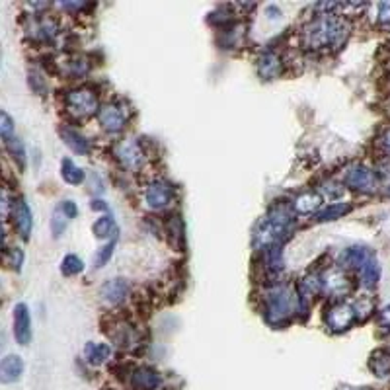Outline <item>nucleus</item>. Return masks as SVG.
Returning <instances> with one entry per match:
<instances>
[{
    "instance_id": "obj_4",
    "label": "nucleus",
    "mask_w": 390,
    "mask_h": 390,
    "mask_svg": "<svg viewBox=\"0 0 390 390\" xmlns=\"http://www.w3.org/2000/svg\"><path fill=\"white\" fill-rule=\"evenodd\" d=\"M64 106L75 117H90V115L98 114L100 106H98V96L96 92L90 88H76L71 90L64 96Z\"/></svg>"
},
{
    "instance_id": "obj_40",
    "label": "nucleus",
    "mask_w": 390,
    "mask_h": 390,
    "mask_svg": "<svg viewBox=\"0 0 390 390\" xmlns=\"http://www.w3.org/2000/svg\"><path fill=\"white\" fill-rule=\"evenodd\" d=\"M92 209H106L103 202H92Z\"/></svg>"
},
{
    "instance_id": "obj_21",
    "label": "nucleus",
    "mask_w": 390,
    "mask_h": 390,
    "mask_svg": "<svg viewBox=\"0 0 390 390\" xmlns=\"http://www.w3.org/2000/svg\"><path fill=\"white\" fill-rule=\"evenodd\" d=\"M92 232H94L96 239L100 240H115L117 234H119V227H117V223H115V219L112 215H103V217H100L92 225Z\"/></svg>"
},
{
    "instance_id": "obj_19",
    "label": "nucleus",
    "mask_w": 390,
    "mask_h": 390,
    "mask_svg": "<svg viewBox=\"0 0 390 390\" xmlns=\"http://www.w3.org/2000/svg\"><path fill=\"white\" fill-rule=\"evenodd\" d=\"M59 135L64 141V145L71 149L76 154H88L90 152V141L78 129H73V127H63L59 131Z\"/></svg>"
},
{
    "instance_id": "obj_29",
    "label": "nucleus",
    "mask_w": 390,
    "mask_h": 390,
    "mask_svg": "<svg viewBox=\"0 0 390 390\" xmlns=\"http://www.w3.org/2000/svg\"><path fill=\"white\" fill-rule=\"evenodd\" d=\"M137 332L131 326H121V332L115 336V341L121 345V348H135L137 345Z\"/></svg>"
},
{
    "instance_id": "obj_20",
    "label": "nucleus",
    "mask_w": 390,
    "mask_h": 390,
    "mask_svg": "<svg viewBox=\"0 0 390 390\" xmlns=\"http://www.w3.org/2000/svg\"><path fill=\"white\" fill-rule=\"evenodd\" d=\"M322 195L318 193V191H304L301 195H297V199L293 202V209L297 211V213H302V215H310V213H316L320 207H322Z\"/></svg>"
},
{
    "instance_id": "obj_10",
    "label": "nucleus",
    "mask_w": 390,
    "mask_h": 390,
    "mask_svg": "<svg viewBox=\"0 0 390 390\" xmlns=\"http://www.w3.org/2000/svg\"><path fill=\"white\" fill-rule=\"evenodd\" d=\"M322 291H326L334 299H341L352 291V281L341 269H330L326 276L322 277Z\"/></svg>"
},
{
    "instance_id": "obj_1",
    "label": "nucleus",
    "mask_w": 390,
    "mask_h": 390,
    "mask_svg": "<svg viewBox=\"0 0 390 390\" xmlns=\"http://www.w3.org/2000/svg\"><path fill=\"white\" fill-rule=\"evenodd\" d=\"M350 38V24L338 14H322L304 27L302 43L310 51L340 49Z\"/></svg>"
},
{
    "instance_id": "obj_23",
    "label": "nucleus",
    "mask_w": 390,
    "mask_h": 390,
    "mask_svg": "<svg viewBox=\"0 0 390 390\" xmlns=\"http://www.w3.org/2000/svg\"><path fill=\"white\" fill-rule=\"evenodd\" d=\"M369 369L375 373L378 378H385L390 375V352L387 350H377L369 359Z\"/></svg>"
},
{
    "instance_id": "obj_30",
    "label": "nucleus",
    "mask_w": 390,
    "mask_h": 390,
    "mask_svg": "<svg viewBox=\"0 0 390 390\" xmlns=\"http://www.w3.org/2000/svg\"><path fill=\"white\" fill-rule=\"evenodd\" d=\"M6 143V149H8V152L12 154L14 158H18V162L24 164L25 160V149H24V143L20 141L18 137H10L4 141Z\"/></svg>"
},
{
    "instance_id": "obj_15",
    "label": "nucleus",
    "mask_w": 390,
    "mask_h": 390,
    "mask_svg": "<svg viewBox=\"0 0 390 390\" xmlns=\"http://www.w3.org/2000/svg\"><path fill=\"white\" fill-rule=\"evenodd\" d=\"M162 378L158 375V371H154L152 367H138L131 375V385L137 390H156L160 387Z\"/></svg>"
},
{
    "instance_id": "obj_2",
    "label": "nucleus",
    "mask_w": 390,
    "mask_h": 390,
    "mask_svg": "<svg viewBox=\"0 0 390 390\" xmlns=\"http://www.w3.org/2000/svg\"><path fill=\"white\" fill-rule=\"evenodd\" d=\"M299 308H301V297L295 295L287 285H276L265 295V320L271 326L285 324Z\"/></svg>"
},
{
    "instance_id": "obj_39",
    "label": "nucleus",
    "mask_w": 390,
    "mask_h": 390,
    "mask_svg": "<svg viewBox=\"0 0 390 390\" xmlns=\"http://www.w3.org/2000/svg\"><path fill=\"white\" fill-rule=\"evenodd\" d=\"M382 145H385V147L390 151V129L385 133V135H382Z\"/></svg>"
},
{
    "instance_id": "obj_25",
    "label": "nucleus",
    "mask_w": 390,
    "mask_h": 390,
    "mask_svg": "<svg viewBox=\"0 0 390 390\" xmlns=\"http://www.w3.org/2000/svg\"><path fill=\"white\" fill-rule=\"evenodd\" d=\"M350 211H352V205H350V203H332V205H328L326 209H322V211L316 213V221H318V223L336 221V219H341L343 215H348Z\"/></svg>"
},
{
    "instance_id": "obj_28",
    "label": "nucleus",
    "mask_w": 390,
    "mask_h": 390,
    "mask_svg": "<svg viewBox=\"0 0 390 390\" xmlns=\"http://www.w3.org/2000/svg\"><path fill=\"white\" fill-rule=\"evenodd\" d=\"M82 269H84V262H82V258H78L75 254L64 256L63 262H61V271H63V276L66 277L78 276Z\"/></svg>"
},
{
    "instance_id": "obj_38",
    "label": "nucleus",
    "mask_w": 390,
    "mask_h": 390,
    "mask_svg": "<svg viewBox=\"0 0 390 390\" xmlns=\"http://www.w3.org/2000/svg\"><path fill=\"white\" fill-rule=\"evenodd\" d=\"M82 6H86V4L84 2H63L61 4V8H66V10H78Z\"/></svg>"
},
{
    "instance_id": "obj_22",
    "label": "nucleus",
    "mask_w": 390,
    "mask_h": 390,
    "mask_svg": "<svg viewBox=\"0 0 390 390\" xmlns=\"http://www.w3.org/2000/svg\"><path fill=\"white\" fill-rule=\"evenodd\" d=\"M112 353H114V350H112L110 343H92L90 341L88 345L84 348V357H86L90 365L94 367L103 365L112 357Z\"/></svg>"
},
{
    "instance_id": "obj_13",
    "label": "nucleus",
    "mask_w": 390,
    "mask_h": 390,
    "mask_svg": "<svg viewBox=\"0 0 390 390\" xmlns=\"http://www.w3.org/2000/svg\"><path fill=\"white\" fill-rule=\"evenodd\" d=\"M127 295H129V283H127L125 279H119V277L108 279L100 289L101 301L106 302V304H110V306H115V304L125 301Z\"/></svg>"
},
{
    "instance_id": "obj_32",
    "label": "nucleus",
    "mask_w": 390,
    "mask_h": 390,
    "mask_svg": "<svg viewBox=\"0 0 390 390\" xmlns=\"http://www.w3.org/2000/svg\"><path fill=\"white\" fill-rule=\"evenodd\" d=\"M12 131H14L12 117L6 114V112H2V114H0V135H2V138L6 141V138L14 137Z\"/></svg>"
},
{
    "instance_id": "obj_31",
    "label": "nucleus",
    "mask_w": 390,
    "mask_h": 390,
    "mask_svg": "<svg viewBox=\"0 0 390 390\" xmlns=\"http://www.w3.org/2000/svg\"><path fill=\"white\" fill-rule=\"evenodd\" d=\"M114 248H115V242H108L106 246H101L100 250L96 252V256H94V264H96V267H103V265L112 260Z\"/></svg>"
},
{
    "instance_id": "obj_8",
    "label": "nucleus",
    "mask_w": 390,
    "mask_h": 390,
    "mask_svg": "<svg viewBox=\"0 0 390 390\" xmlns=\"http://www.w3.org/2000/svg\"><path fill=\"white\" fill-rule=\"evenodd\" d=\"M115 156L117 160L121 162L123 168L131 170V172H137L138 168L145 162V154L141 151L135 141H121L115 145Z\"/></svg>"
},
{
    "instance_id": "obj_17",
    "label": "nucleus",
    "mask_w": 390,
    "mask_h": 390,
    "mask_svg": "<svg viewBox=\"0 0 390 390\" xmlns=\"http://www.w3.org/2000/svg\"><path fill=\"white\" fill-rule=\"evenodd\" d=\"M281 71H283V63H281L279 55L273 51H265L264 55L258 59V73L264 80H273L281 75Z\"/></svg>"
},
{
    "instance_id": "obj_36",
    "label": "nucleus",
    "mask_w": 390,
    "mask_h": 390,
    "mask_svg": "<svg viewBox=\"0 0 390 390\" xmlns=\"http://www.w3.org/2000/svg\"><path fill=\"white\" fill-rule=\"evenodd\" d=\"M378 22L390 25V2H380L378 4Z\"/></svg>"
},
{
    "instance_id": "obj_5",
    "label": "nucleus",
    "mask_w": 390,
    "mask_h": 390,
    "mask_svg": "<svg viewBox=\"0 0 390 390\" xmlns=\"http://www.w3.org/2000/svg\"><path fill=\"white\" fill-rule=\"evenodd\" d=\"M343 184L348 188L361 191V193H373L377 189V174L363 164H353L345 170Z\"/></svg>"
},
{
    "instance_id": "obj_18",
    "label": "nucleus",
    "mask_w": 390,
    "mask_h": 390,
    "mask_svg": "<svg viewBox=\"0 0 390 390\" xmlns=\"http://www.w3.org/2000/svg\"><path fill=\"white\" fill-rule=\"evenodd\" d=\"M371 258H373V252L367 246H352V248H345L340 254V264L345 265V267L361 269Z\"/></svg>"
},
{
    "instance_id": "obj_9",
    "label": "nucleus",
    "mask_w": 390,
    "mask_h": 390,
    "mask_svg": "<svg viewBox=\"0 0 390 390\" xmlns=\"http://www.w3.org/2000/svg\"><path fill=\"white\" fill-rule=\"evenodd\" d=\"M172 195H174L172 186L168 182H164V180H156L145 191V202L151 209L160 211V209H166L172 203Z\"/></svg>"
},
{
    "instance_id": "obj_3",
    "label": "nucleus",
    "mask_w": 390,
    "mask_h": 390,
    "mask_svg": "<svg viewBox=\"0 0 390 390\" xmlns=\"http://www.w3.org/2000/svg\"><path fill=\"white\" fill-rule=\"evenodd\" d=\"M293 215L289 213L287 207L277 205L273 207L264 223H260V227L256 228V244L258 246H273L279 240L283 239V234L289 230Z\"/></svg>"
},
{
    "instance_id": "obj_34",
    "label": "nucleus",
    "mask_w": 390,
    "mask_h": 390,
    "mask_svg": "<svg viewBox=\"0 0 390 390\" xmlns=\"http://www.w3.org/2000/svg\"><path fill=\"white\" fill-rule=\"evenodd\" d=\"M24 264V252L20 248H12L8 252V265H12V269L20 271V267Z\"/></svg>"
},
{
    "instance_id": "obj_37",
    "label": "nucleus",
    "mask_w": 390,
    "mask_h": 390,
    "mask_svg": "<svg viewBox=\"0 0 390 390\" xmlns=\"http://www.w3.org/2000/svg\"><path fill=\"white\" fill-rule=\"evenodd\" d=\"M378 322H380L385 328H390V306H387V308L380 313V316H378Z\"/></svg>"
},
{
    "instance_id": "obj_26",
    "label": "nucleus",
    "mask_w": 390,
    "mask_h": 390,
    "mask_svg": "<svg viewBox=\"0 0 390 390\" xmlns=\"http://www.w3.org/2000/svg\"><path fill=\"white\" fill-rule=\"evenodd\" d=\"M359 277H361V283L365 285L367 289H373L377 285L378 277H380V265H378L375 256L359 269Z\"/></svg>"
},
{
    "instance_id": "obj_35",
    "label": "nucleus",
    "mask_w": 390,
    "mask_h": 390,
    "mask_svg": "<svg viewBox=\"0 0 390 390\" xmlns=\"http://www.w3.org/2000/svg\"><path fill=\"white\" fill-rule=\"evenodd\" d=\"M355 306V310H357V318H367V316L371 315V310H373V304L369 299H359V301L353 304Z\"/></svg>"
},
{
    "instance_id": "obj_7",
    "label": "nucleus",
    "mask_w": 390,
    "mask_h": 390,
    "mask_svg": "<svg viewBox=\"0 0 390 390\" xmlns=\"http://www.w3.org/2000/svg\"><path fill=\"white\" fill-rule=\"evenodd\" d=\"M127 117L129 115H127L125 108L115 101L103 103L98 112V121L108 133H119L127 125Z\"/></svg>"
},
{
    "instance_id": "obj_24",
    "label": "nucleus",
    "mask_w": 390,
    "mask_h": 390,
    "mask_svg": "<svg viewBox=\"0 0 390 390\" xmlns=\"http://www.w3.org/2000/svg\"><path fill=\"white\" fill-rule=\"evenodd\" d=\"M61 176L66 184H73V186H78V184H82L84 182V170L80 168V166H76L71 158H63V162H61Z\"/></svg>"
},
{
    "instance_id": "obj_11",
    "label": "nucleus",
    "mask_w": 390,
    "mask_h": 390,
    "mask_svg": "<svg viewBox=\"0 0 390 390\" xmlns=\"http://www.w3.org/2000/svg\"><path fill=\"white\" fill-rule=\"evenodd\" d=\"M78 215V209H76L75 202L66 199V202H61L55 211L51 215V230H53V236H61L64 232V228L69 227V223L75 219Z\"/></svg>"
},
{
    "instance_id": "obj_27",
    "label": "nucleus",
    "mask_w": 390,
    "mask_h": 390,
    "mask_svg": "<svg viewBox=\"0 0 390 390\" xmlns=\"http://www.w3.org/2000/svg\"><path fill=\"white\" fill-rule=\"evenodd\" d=\"M29 34H32L34 38L47 41V39H53L55 36H57V24H55L53 20L41 18V20H36V22L32 24V27H29Z\"/></svg>"
},
{
    "instance_id": "obj_12",
    "label": "nucleus",
    "mask_w": 390,
    "mask_h": 390,
    "mask_svg": "<svg viewBox=\"0 0 390 390\" xmlns=\"http://www.w3.org/2000/svg\"><path fill=\"white\" fill-rule=\"evenodd\" d=\"M14 338L20 345H27L32 340V318L24 302L14 306Z\"/></svg>"
},
{
    "instance_id": "obj_14",
    "label": "nucleus",
    "mask_w": 390,
    "mask_h": 390,
    "mask_svg": "<svg viewBox=\"0 0 390 390\" xmlns=\"http://www.w3.org/2000/svg\"><path fill=\"white\" fill-rule=\"evenodd\" d=\"M12 219L14 227L20 232V236L24 240L29 239L32 234V228H34V219H32V211L27 207V203L24 199H18L12 205Z\"/></svg>"
},
{
    "instance_id": "obj_6",
    "label": "nucleus",
    "mask_w": 390,
    "mask_h": 390,
    "mask_svg": "<svg viewBox=\"0 0 390 390\" xmlns=\"http://www.w3.org/2000/svg\"><path fill=\"white\" fill-rule=\"evenodd\" d=\"M326 324L334 332H343L357 320V310L350 302H332L326 308L324 316Z\"/></svg>"
},
{
    "instance_id": "obj_33",
    "label": "nucleus",
    "mask_w": 390,
    "mask_h": 390,
    "mask_svg": "<svg viewBox=\"0 0 390 390\" xmlns=\"http://www.w3.org/2000/svg\"><path fill=\"white\" fill-rule=\"evenodd\" d=\"M322 191L326 193L330 199H338L343 195V184H338V182H332V180H328L326 184H324V188Z\"/></svg>"
},
{
    "instance_id": "obj_16",
    "label": "nucleus",
    "mask_w": 390,
    "mask_h": 390,
    "mask_svg": "<svg viewBox=\"0 0 390 390\" xmlns=\"http://www.w3.org/2000/svg\"><path fill=\"white\" fill-rule=\"evenodd\" d=\"M24 375V361L20 355H6L0 363V380L10 385Z\"/></svg>"
}]
</instances>
